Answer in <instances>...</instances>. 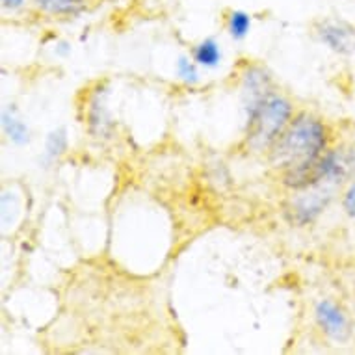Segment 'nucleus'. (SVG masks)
<instances>
[{
    "mask_svg": "<svg viewBox=\"0 0 355 355\" xmlns=\"http://www.w3.org/2000/svg\"><path fill=\"white\" fill-rule=\"evenodd\" d=\"M327 128L316 117L302 114L285 128L270 149V162L285 173V184L303 190L311 184V171L327 151Z\"/></svg>",
    "mask_w": 355,
    "mask_h": 355,
    "instance_id": "f257e3e1",
    "label": "nucleus"
},
{
    "mask_svg": "<svg viewBox=\"0 0 355 355\" xmlns=\"http://www.w3.org/2000/svg\"><path fill=\"white\" fill-rule=\"evenodd\" d=\"M292 105L291 101L272 94L262 103L257 114L248 121L250 135L248 144L253 151H270L285 128L291 125Z\"/></svg>",
    "mask_w": 355,
    "mask_h": 355,
    "instance_id": "f03ea898",
    "label": "nucleus"
},
{
    "mask_svg": "<svg viewBox=\"0 0 355 355\" xmlns=\"http://www.w3.org/2000/svg\"><path fill=\"white\" fill-rule=\"evenodd\" d=\"M352 177H355V144L340 146L337 149L324 153L311 171V184L329 182V184L338 187V184L349 181Z\"/></svg>",
    "mask_w": 355,
    "mask_h": 355,
    "instance_id": "7ed1b4c3",
    "label": "nucleus"
},
{
    "mask_svg": "<svg viewBox=\"0 0 355 355\" xmlns=\"http://www.w3.org/2000/svg\"><path fill=\"white\" fill-rule=\"evenodd\" d=\"M335 188L337 187L329 184V182H315L311 187L303 188L305 192L300 193L292 201V220L300 223V225L311 223L329 205Z\"/></svg>",
    "mask_w": 355,
    "mask_h": 355,
    "instance_id": "20e7f679",
    "label": "nucleus"
},
{
    "mask_svg": "<svg viewBox=\"0 0 355 355\" xmlns=\"http://www.w3.org/2000/svg\"><path fill=\"white\" fill-rule=\"evenodd\" d=\"M316 322L327 337L333 338L335 343H346L352 333L349 318L340 305H337L331 300H324L316 305L315 311Z\"/></svg>",
    "mask_w": 355,
    "mask_h": 355,
    "instance_id": "39448f33",
    "label": "nucleus"
},
{
    "mask_svg": "<svg viewBox=\"0 0 355 355\" xmlns=\"http://www.w3.org/2000/svg\"><path fill=\"white\" fill-rule=\"evenodd\" d=\"M270 84L272 82H270L268 73L261 69V67H250L245 71L244 84H242V97H244V106L245 112H248V121L255 116L262 103L272 95Z\"/></svg>",
    "mask_w": 355,
    "mask_h": 355,
    "instance_id": "423d86ee",
    "label": "nucleus"
},
{
    "mask_svg": "<svg viewBox=\"0 0 355 355\" xmlns=\"http://www.w3.org/2000/svg\"><path fill=\"white\" fill-rule=\"evenodd\" d=\"M318 37L335 53L349 54L355 51V28L343 21H322L318 24Z\"/></svg>",
    "mask_w": 355,
    "mask_h": 355,
    "instance_id": "0eeeda50",
    "label": "nucleus"
},
{
    "mask_svg": "<svg viewBox=\"0 0 355 355\" xmlns=\"http://www.w3.org/2000/svg\"><path fill=\"white\" fill-rule=\"evenodd\" d=\"M41 12L54 17H75L86 10L87 0H34Z\"/></svg>",
    "mask_w": 355,
    "mask_h": 355,
    "instance_id": "6e6552de",
    "label": "nucleus"
},
{
    "mask_svg": "<svg viewBox=\"0 0 355 355\" xmlns=\"http://www.w3.org/2000/svg\"><path fill=\"white\" fill-rule=\"evenodd\" d=\"M2 128H4L8 138L17 146H24V144L30 141V130L26 127V123L23 119H19L17 114L13 110L2 112Z\"/></svg>",
    "mask_w": 355,
    "mask_h": 355,
    "instance_id": "1a4fd4ad",
    "label": "nucleus"
},
{
    "mask_svg": "<svg viewBox=\"0 0 355 355\" xmlns=\"http://www.w3.org/2000/svg\"><path fill=\"white\" fill-rule=\"evenodd\" d=\"M87 123H89L92 135H95L97 138L106 136L108 135V130H110V116H108V110H106L105 103H103L99 97L92 101V106H89V121Z\"/></svg>",
    "mask_w": 355,
    "mask_h": 355,
    "instance_id": "9d476101",
    "label": "nucleus"
},
{
    "mask_svg": "<svg viewBox=\"0 0 355 355\" xmlns=\"http://www.w3.org/2000/svg\"><path fill=\"white\" fill-rule=\"evenodd\" d=\"M193 62L205 67H216L221 62L220 45L214 40H205L193 49Z\"/></svg>",
    "mask_w": 355,
    "mask_h": 355,
    "instance_id": "9b49d317",
    "label": "nucleus"
},
{
    "mask_svg": "<svg viewBox=\"0 0 355 355\" xmlns=\"http://www.w3.org/2000/svg\"><path fill=\"white\" fill-rule=\"evenodd\" d=\"M227 28L233 40H244L251 28V17L245 12H233L229 15Z\"/></svg>",
    "mask_w": 355,
    "mask_h": 355,
    "instance_id": "f8f14e48",
    "label": "nucleus"
},
{
    "mask_svg": "<svg viewBox=\"0 0 355 355\" xmlns=\"http://www.w3.org/2000/svg\"><path fill=\"white\" fill-rule=\"evenodd\" d=\"M65 147H67V136H65L64 128H58L47 136L45 155H47L49 160H56L65 151Z\"/></svg>",
    "mask_w": 355,
    "mask_h": 355,
    "instance_id": "ddd939ff",
    "label": "nucleus"
},
{
    "mask_svg": "<svg viewBox=\"0 0 355 355\" xmlns=\"http://www.w3.org/2000/svg\"><path fill=\"white\" fill-rule=\"evenodd\" d=\"M177 73H179V76H181L184 82H188V84H196V82L199 80L196 64H192V62L187 58H179V62H177Z\"/></svg>",
    "mask_w": 355,
    "mask_h": 355,
    "instance_id": "4468645a",
    "label": "nucleus"
},
{
    "mask_svg": "<svg viewBox=\"0 0 355 355\" xmlns=\"http://www.w3.org/2000/svg\"><path fill=\"white\" fill-rule=\"evenodd\" d=\"M343 209L346 210V214L355 218V179L348 184L346 192L343 196Z\"/></svg>",
    "mask_w": 355,
    "mask_h": 355,
    "instance_id": "2eb2a0df",
    "label": "nucleus"
},
{
    "mask_svg": "<svg viewBox=\"0 0 355 355\" xmlns=\"http://www.w3.org/2000/svg\"><path fill=\"white\" fill-rule=\"evenodd\" d=\"M23 6L24 0H2V8H4V10H10V12L21 10Z\"/></svg>",
    "mask_w": 355,
    "mask_h": 355,
    "instance_id": "dca6fc26",
    "label": "nucleus"
}]
</instances>
